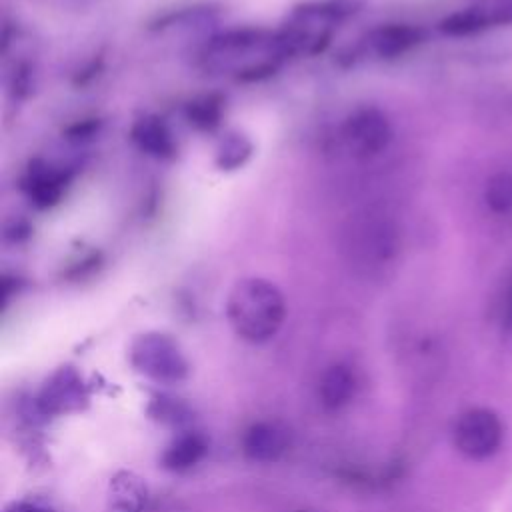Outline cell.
I'll return each mask as SVG.
<instances>
[{"mask_svg": "<svg viewBox=\"0 0 512 512\" xmlns=\"http://www.w3.org/2000/svg\"><path fill=\"white\" fill-rule=\"evenodd\" d=\"M424 40V30L414 24H382L368 32L364 44L376 58H396Z\"/></svg>", "mask_w": 512, "mask_h": 512, "instance_id": "obj_9", "label": "cell"}, {"mask_svg": "<svg viewBox=\"0 0 512 512\" xmlns=\"http://www.w3.org/2000/svg\"><path fill=\"white\" fill-rule=\"evenodd\" d=\"M392 124L388 116L370 104L350 110L340 124V144L354 160H372L392 142Z\"/></svg>", "mask_w": 512, "mask_h": 512, "instance_id": "obj_5", "label": "cell"}, {"mask_svg": "<svg viewBox=\"0 0 512 512\" xmlns=\"http://www.w3.org/2000/svg\"><path fill=\"white\" fill-rule=\"evenodd\" d=\"M298 512H308V510H298Z\"/></svg>", "mask_w": 512, "mask_h": 512, "instance_id": "obj_21", "label": "cell"}, {"mask_svg": "<svg viewBox=\"0 0 512 512\" xmlns=\"http://www.w3.org/2000/svg\"><path fill=\"white\" fill-rule=\"evenodd\" d=\"M220 112H222L220 102L214 100L212 96H206V98H202L198 102H192L188 106L190 122L198 128H204V130L214 128L220 122Z\"/></svg>", "mask_w": 512, "mask_h": 512, "instance_id": "obj_18", "label": "cell"}, {"mask_svg": "<svg viewBox=\"0 0 512 512\" xmlns=\"http://www.w3.org/2000/svg\"><path fill=\"white\" fill-rule=\"evenodd\" d=\"M130 364L156 384H178L188 376V360L178 342L162 332L138 334L130 344Z\"/></svg>", "mask_w": 512, "mask_h": 512, "instance_id": "obj_4", "label": "cell"}, {"mask_svg": "<svg viewBox=\"0 0 512 512\" xmlns=\"http://www.w3.org/2000/svg\"><path fill=\"white\" fill-rule=\"evenodd\" d=\"M504 326L508 330H512V286L508 290V298H506V308H504Z\"/></svg>", "mask_w": 512, "mask_h": 512, "instance_id": "obj_20", "label": "cell"}, {"mask_svg": "<svg viewBox=\"0 0 512 512\" xmlns=\"http://www.w3.org/2000/svg\"><path fill=\"white\" fill-rule=\"evenodd\" d=\"M484 200L492 212L506 214L512 210V174L510 172H496L488 178Z\"/></svg>", "mask_w": 512, "mask_h": 512, "instance_id": "obj_17", "label": "cell"}, {"mask_svg": "<svg viewBox=\"0 0 512 512\" xmlns=\"http://www.w3.org/2000/svg\"><path fill=\"white\" fill-rule=\"evenodd\" d=\"M146 500V482L130 470H120L108 482L104 512H144Z\"/></svg>", "mask_w": 512, "mask_h": 512, "instance_id": "obj_10", "label": "cell"}, {"mask_svg": "<svg viewBox=\"0 0 512 512\" xmlns=\"http://www.w3.org/2000/svg\"><path fill=\"white\" fill-rule=\"evenodd\" d=\"M208 454V438L202 432L186 430L172 438L162 452V466L172 472H186L194 468Z\"/></svg>", "mask_w": 512, "mask_h": 512, "instance_id": "obj_13", "label": "cell"}, {"mask_svg": "<svg viewBox=\"0 0 512 512\" xmlns=\"http://www.w3.org/2000/svg\"><path fill=\"white\" fill-rule=\"evenodd\" d=\"M504 438L500 416L490 408H470L458 416L452 428V440L460 454L472 460L492 456Z\"/></svg>", "mask_w": 512, "mask_h": 512, "instance_id": "obj_6", "label": "cell"}, {"mask_svg": "<svg viewBox=\"0 0 512 512\" xmlns=\"http://www.w3.org/2000/svg\"><path fill=\"white\" fill-rule=\"evenodd\" d=\"M344 0H324L296 8L276 38L280 56L286 54H316L328 42L338 22L350 12Z\"/></svg>", "mask_w": 512, "mask_h": 512, "instance_id": "obj_3", "label": "cell"}, {"mask_svg": "<svg viewBox=\"0 0 512 512\" xmlns=\"http://www.w3.org/2000/svg\"><path fill=\"white\" fill-rule=\"evenodd\" d=\"M82 400L84 394L78 374L70 368H62L52 376L50 382H46L40 396V406L46 412H68L78 408Z\"/></svg>", "mask_w": 512, "mask_h": 512, "instance_id": "obj_12", "label": "cell"}, {"mask_svg": "<svg viewBox=\"0 0 512 512\" xmlns=\"http://www.w3.org/2000/svg\"><path fill=\"white\" fill-rule=\"evenodd\" d=\"M290 446L288 430L272 420L250 424L242 434V452L252 462H276Z\"/></svg>", "mask_w": 512, "mask_h": 512, "instance_id": "obj_8", "label": "cell"}, {"mask_svg": "<svg viewBox=\"0 0 512 512\" xmlns=\"http://www.w3.org/2000/svg\"><path fill=\"white\" fill-rule=\"evenodd\" d=\"M340 246L350 268L362 276L378 278L384 276L398 260L400 232L386 212L368 208L346 220Z\"/></svg>", "mask_w": 512, "mask_h": 512, "instance_id": "obj_1", "label": "cell"}, {"mask_svg": "<svg viewBox=\"0 0 512 512\" xmlns=\"http://www.w3.org/2000/svg\"><path fill=\"white\" fill-rule=\"evenodd\" d=\"M502 24H512V0H480L448 14L438 28L446 36H470Z\"/></svg>", "mask_w": 512, "mask_h": 512, "instance_id": "obj_7", "label": "cell"}, {"mask_svg": "<svg viewBox=\"0 0 512 512\" xmlns=\"http://www.w3.org/2000/svg\"><path fill=\"white\" fill-rule=\"evenodd\" d=\"M226 318L238 338L250 344L268 342L284 324V294L266 278H240L228 292Z\"/></svg>", "mask_w": 512, "mask_h": 512, "instance_id": "obj_2", "label": "cell"}, {"mask_svg": "<svg viewBox=\"0 0 512 512\" xmlns=\"http://www.w3.org/2000/svg\"><path fill=\"white\" fill-rule=\"evenodd\" d=\"M4 512H54V510L46 504H40V502L22 500V502H12Z\"/></svg>", "mask_w": 512, "mask_h": 512, "instance_id": "obj_19", "label": "cell"}, {"mask_svg": "<svg viewBox=\"0 0 512 512\" xmlns=\"http://www.w3.org/2000/svg\"><path fill=\"white\" fill-rule=\"evenodd\" d=\"M132 140L134 144L154 156V158H170L176 152V142L166 126V122L158 116H142L132 126Z\"/></svg>", "mask_w": 512, "mask_h": 512, "instance_id": "obj_14", "label": "cell"}, {"mask_svg": "<svg viewBox=\"0 0 512 512\" xmlns=\"http://www.w3.org/2000/svg\"><path fill=\"white\" fill-rule=\"evenodd\" d=\"M358 376L348 364H334L324 370L318 384V398L326 410H340L348 406L356 394Z\"/></svg>", "mask_w": 512, "mask_h": 512, "instance_id": "obj_11", "label": "cell"}, {"mask_svg": "<svg viewBox=\"0 0 512 512\" xmlns=\"http://www.w3.org/2000/svg\"><path fill=\"white\" fill-rule=\"evenodd\" d=\"M252 154V144L242 134H228L220 140L216 148V164L220 170L240 168Z\"/></svg>", "mask_w": 512, "mask_h": 512, "instance_id": "obj_16", "label": "cell"}, {"mask_svg": "<svg viewBox=\"0 0 512 512\" xmlns=\"http://www.w3.org/2000/svg\"><path fill=\"white\" fill-rule=\"evenodd\" d=\"M66 188L64 172L42 164L38 168H30L26 178V192L32 204L38 208H50L60 202Z\"/></svg>", "mask_w": 512, "mask_h": 512, "instance_id": "obj_15", "label": "cell"}]
</instances>
